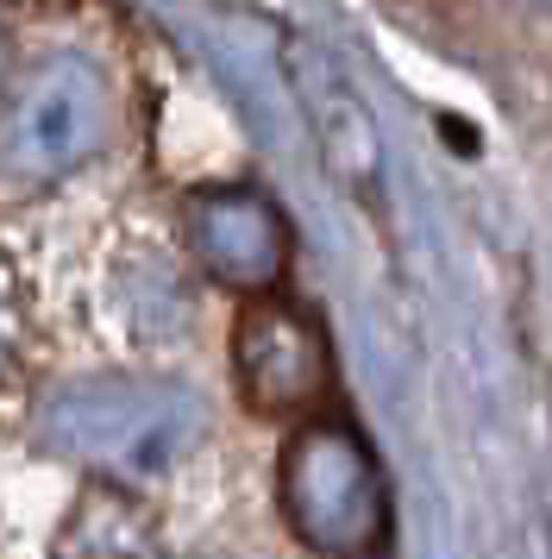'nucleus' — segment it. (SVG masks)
Segmentation results:
<instances>
[{
	"label": "nucleus",
	"mask_w": 552,
	"mask_h": 559,
	"mask_svg": "<svg viewBox=\"0 0 552 559\" xmlns=\"http://www.w3.org/2000/svg\"><path fill=\"white\" fill-rule=\"evenodd\" d=\"M207 415L201 396L170 378H139V371H95V378L57 383L38 403V440L45 453L88 465L95 478L132 484L157 478L189 459Z\"/></svg>",
	"instance_id": "1"
},
{
	"label": "nucleus",
	"mask_w": 552,
	"mask_h": 559,
	"mask_svg": "<svg viewBox=\"0 0 552 559\" xmlns=\"http://www.w3.org/2000/svg\"><path fill=\"white\" fill-rule=\"evenodd\" d=\"M276 503L296 540L326 559L376 554L389 534V484L364 433H351L346 421H308L289 433L276 465Z\"/></svg>",
	"instance_id": "2"
},
{
	"label": "nucleus",
	"mask_w": 552,
	"mask_h": 559,
	"mask_svg": "<svg viewBox=\"0 0 552 559\" xmlns=\"http://www.w3.org/2000/svg\"><path fill=\"white\" fill-rule=\"evenodd\" d=\"M0 177L13 182H57L75 164L107 145L113 127V88L100 63L75 51H57L32 63L7 95H0Z\"/></svg>",
	"instance_id": "3"
},
{
	"label": "nucleus",
	"mask_w": 552,
	"mask_h": 559,
	"mask_svg": "<svg viewBox=\"0 0 552 559\" xmlns=\"http://www.w3.org/2000/svg\"><path fill=\"white\" fill-rule=\"evenodd\" d=\"M232 378L257 415H296L333 383L326 328L289 296H245L232 328Z\"/></svg>",
	"instance_id": "4"
},
{
	"label": "nucleus",
	"mask_w": 552,
	"mask_h": 559,
	"mask_svg": "<svg viewBox=\"0 0 552 559\" xmlns=\"http://www.w3.org/2000/svg\"><path fill=\"white\" fill-rule=\"evenodd\" d=\"M182 239H189L201 271L232 296H271L289 271V252H296V233L264 189H201V195H189Z\"/></svg>",
	"instance_id": "5"
},
{
	"label": "nucleus",
	"mask_w": 552,
	"mask_h": 559,
	"mask_svg": "<svg viewBox=\"0 0 552 559\" xmlns=\"http://www.w3.org/2000/svg\"><path fill=\"white\" fill-rule=\"evenodd\" d=\"M50 559H164V522L125 484L95 478L82 484L70 515L57 522Z\"/></svg>",
	"instance_id": "6"
},
{
	"label": "nucleus",
	"mask_w": 552,
	"mask_h": 559,
	"mask_svg": "<svg viewBox=\"0 0 552 559\" xmlns=\"http://www.w3.org/2000/svg\"><path fill=\"white\" fill-rule=\"evenodd\" d=\"M20 328H25V314H20V277H13V264L0 258V371L20 358Z\"/></svg>",
	"instance_id": "7"
},
{
	"label": "nucleus",
	"mask_w": 552,
	"mask_h": 559,
	"mask_svg": "<svg viewBox=\"0 0 552 559\" xmlns=\"http://www.w3.org/2000/svg\"><path fill=\"white\" fill-rule=\"evenodd\" d=\"M0 95H7V57H0Z\"/></svg>",
	"instance_id": "8"
},
{
	"label": "nucleus",
	"mask_w": 552,
	"mask_h": 559,
	"mask_svg": "<svg viewBox=\"0 0 552 559\" xmlns=\"http://www.w3.org/2000/svg\"><path fill=\"white\" fill-rule=\"evenodd\" d=\"M346 559H383V554H346Z\"/></svg>",
	"instance_id": "9"
},
{
	"label": "nucleus",
	"mask_w": 552,
	"mask_h": 559,
	"mask_svg": "<svg viewBox=\"0 0 552 559\" xmlns=\"http://www.w3.org/2000/svg\"><path fill=\"white\" fill-rule=\"evenodd\" d=\"M533 7H547V13H552V0H533Z\"/></svg>",
	"instance_id": "10"
}]
</instances>
